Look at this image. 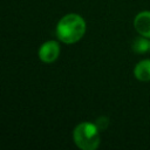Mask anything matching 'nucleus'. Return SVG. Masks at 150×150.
<instances>
[{
    "label": "nucleus",
    "mask_w": 150,
    "mask_h": 150,
    "mask_svg": "<svg viewBox=\"0 0 150 150\" xmlns=\"http://www.w3.org/2000/svg\"><path fill=\"white\" fill-rule=\"evenodd\" d=\"M39 59L45 63L54 62L60 55V45L56 41H47L41 45L38 52Z\"/></svg>",
    "instance_id": "obj_3"
},
{
    "label": "nucleus",
    "mask_w": 150,
    "mask_h": 150,
    "mask_svg": "<svg viewBox=\"0 0 150 150\" xmlns=\"http://www.w3.org/2000/svg\"><path fill=\"white\" fill-rule=\"evenodd\" d=\"M86 27V21L81 15L70 13L62 16L57 22L56 36L64 43H75L84 35Z\"/></svg>",
    "instance_id": "obj_1"
},
{
    "label": "nucleus",
    "mask_w": 150,
    "mask_h": 150,
    "mask_svg": "<svg viewBox=\"0 0 150 150\" xmlns=\"http://www.w3.org/2000/svg\"><path fill=\"white\" fill-rule=\"evenodd\" d=\"M73 139L81 150H96L101 142L100 129L94 123L82 122L75 127Z\"/></svg>",
    "instance_id": "obj_2"
},
{
    "label": "nucleus",
    "mask_w": 150,
    "mask_h": 150,
    "mask_svg": "<svg viewBox=\"0 0 150 150\" xmlns=\"http://www.w3.org/2000/svg\"><path fill=\"white\" fill-rule=\"evenodd\" d=\"M149 50H150V40H149Z\"/></svg>",
    "instance_id": "obj_7"
},
{
    "label": "nucleus",
    "mask_w": 150,
    "mask_h": 150,
    "mask_svg": "<svg viewBox=\"0 0 150 150\" xmlns=\"http://www.w3.org/2000/svg\"><path fill=\"white\" fill-rule=\"evenodd\" d=\"M134 26L141 36L150 39V12L144 11L138 13L134 19Z\"/></svg>",
    "instance_id": "obj_4"
},
{
    "label": "nucleus",
    "mask_w": 150,
    "mask_h": 150,
    "mask_svg": "<svg viewBox=\"0 0 150 150\" xmlns=\"http://www.w3.org/2000/svg\"><path fill=\"white\" fill-rule=\"evenodd\" d=\"M132 49L136 53H145L146 50H149V40L145 39V36L143 38H137L134 40L132 43Z\"/></svg>",
    "instance_id": "obj_6"
},
{
    "label": "nucleus",
    "mask_w": 150,
    "mask_h": 150,
    "mask_svg": "<svg viewBox=\"0 0 150 150\" xmlns=\"http://www.w3.org/2000/svg\"><path fill=\"white\" fill-rule=\"evenodd\" d=\"M134 75L139 81H143V82L150 81V59L139 61L135 66Z\"/></svg>",
    "instance_id": "obj_5"
}]
</instances>
